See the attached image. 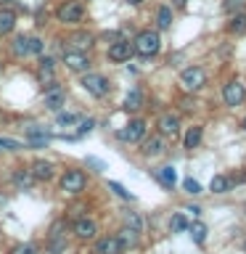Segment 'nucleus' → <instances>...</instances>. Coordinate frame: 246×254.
<instances>
[{
	"mask_svg": "<svg viewBox=\"0 0 246 254\" xmlns=\"http://www.w3.org/2000/svg\"><path fill=\"white\" fill-rule=\"evenodd\" d=\"M135 53L143 56V59H148V56H156L159 53V35L156 32H140L138 37H135Z\"/></svg>",
	"mask_w": 246,
	"mask_h": 254,
	"instance_id": "1",
	"label": "nucleus"
},
{
	"mask_svg": "<svg viewBox=\"0 0 246 254\" xmlns=\"http://www.w3.org/2000/svg\"><path fill=\"white\" fill-rule=\"evenodd\" d=\"M85 183H87V178H85L82 170H66V172H63V178H61V188L66 190V193L77 196V193H82V190H85Z\"/></svg>",
	"mask_w": 246,
	"mask_h": 254,
	"instance_id": "2",
	"label": "nucleus"
},
{
	"mask_svg": "<svg viewBox=\"0 0 246 254\" xmlns=\"http://www.w3.org/2000/svg\"><path fill=\"white\" fill-rule=\"evenodd\" d=\"M204 82H206V74H204V69H198V66H190V69H185V71L180 74V85L185 87L188 93L201 90Z\"/></svg>",
	"mask_w": 246,
	"mask_h": 254,
	"instance_id": "3",
	"label": "nucleus"
},
{
	"mask_svg": "<svg viewBox=\"0 0 246 254\" xmlns=\"http://www.w3.org/2000/svg\"><path fill=\"white\" fill-rule=\"evenodd\" d=\"M82 87L90 95H95V98H103V95L109 93V79L101 77V74H85L82 77Z\"/></svg>",
	"mask_w": 246,
	"mask_h": 254,
	"instance_id": "4",
	"label": "nucleus"
},
{
	"mask_svg": "<svg viewBox=\"0 0 246 254\" xmlns=\"http://www.w3.org/2000/svg\"><path fill=\"white\" fill-rule=\"evenodd\" d=\"M222 98H225L228 106H238V103L246 98V87L238 82V79H233V82H228L222 87Z\"/></svg>",
	"mask_w": 246,
	"mask_h": 254,
	"instance_id": "5",
	"label": "nucleus"
},
{
	"mask_svg": "<svg viewBox=\"0 0 246 254\" xmlns=\"http://www.w3.org/2000/svg\"><path fill=\"white\" fill-rule=\"evenodd\" d=\"M119 138H122V140H130V143L143 140V138H146V122H143V119H132V122L127 125L122 132H119Z\"/></svg>",
	"mask_w": 246,
	"mask_h": 254,
	"instance_id": "6",
	"label": "nucleus"
},
{
	"mask_svg": "<svg viewBox=\"0 0 246 254\" xmlns=\"http://www.w3.org/2000/svg\"><path fill=\"white\" fill-rule=\"evenodd\" d=\"M63 64H66L71 71H87L90 59H87L82 51H66V53H63Z\"/></svg>",
	"mask_w": 246,
	"mask_h": 254,
	"instance_id": "7",
	"label": "nucleus"
},
{
	"mask_svg": "<svg viewBox=\"0 0 246 254\" xmlns=\"http://www.w3.org/2000/svg\"><path fill=\"white\" fill-rule=\"evenodd\" d=\"M82 5L79 3H66V5H61L59 8V21L63 24H77V21H82Z\"/></svg>",
	"mask_w": 246,
	"mask_h": 254,
	"instance_id": "8",
	"label": "nucleus"
},
{
	"mask_svg": "<svg viewBox=\"0 0 246 254\" xmlns=\"http://www.w3.org/2000/svg\"><path fill=\"white\" fill-rule=\"evenodd\" d=\"M132 53H135V45L127 43V40H119V43H114L109 48V59L111 61H127Z\"/></svg>",
	"mask_w": 246,
	"mask_h": 254,
	"instance_id": "9",
	"label": "nucleus"
},
{
	"mask_svg": "<svg viewBox=\"0 0 246 254\" xmlns=\"http://www.w3.org/2000/svg\"><path fill=\"white\" fill-rule=\"evenodd\" d=\"M63 101H66V95H63V90L59 85H48V90H45V106L51 109V111H59L63 106Z\"/></svg>",
	"mask_w": 246,
	"mask_h": 254,
	"instance_id": "10",
	"label": "nucleus"
},
{
	"mask_svg": "<svg viewBox=\"0 0 246 254\" xmlns=\"http://www.w3.org/2000/svg\"><path fill=\"white\" fill-rule=\"evenodd\" d=\"M27 140H29V146L32 148H43V146H48V140H51V138H48V132H45V127H29V130H27Z\"/></svg>",
	"mask_w": 246,
	"mask_h": 254,
	"instance_id": "11",
	"label": "nucleus"
},
{
	"mask_svg": "<svg viewBox=\"0 0 246 254\" xmlns=\"http://www.w3.org/2000/svg\"><path fill=\"white\" fill-rule=\"evenodd\" d=\"M122 252V244H119L117 236H109V238H101L95 244V254H119Z\"/></svg>",
	"mask_w": 246,
	"mask_h": 254,
	"instance_id": "12",
	"label": "nucleus"
},
{
	"mask_svg": "<svg viewBox=\"0 0 246 254\" xmlns=\"http://www.w3.org/2000/svg\"><path fill=\"white\" fill-rule=\"evenodd\" d=\"M74 233L82 238V241H87V238H93L95 233H98V225H95L93 220H77V225H74Z\"/></svg>",
	"mask_w": 246,
	"mask_h": 254,
	"instance_id": "13",
	"label": "nucleus"
},
{
	"mask_svg": "<svg viewBox=\"0 0 246 254\" xmlns=\"http://www.w3.org/2000/svg\"><path fill=\"white\" fill-rule=\"evenodd\" d=\"M32 175H35V180H51L53 178V164L45 162V159H37V162L32 164Z\"/></svg>",
	"mask_w": 246,
	"mask_h": 254,
	"instance_id": "14",
	"label": "nucleus"
},
{
	"mask_svg": "<svg viewBox=\"0 0 246 254\" xmlns=\"http://www.w3.org/2000/svg\"><path fill=\"white\" fill-rule=\"evenodd\" d=\"M159 130H162V135H178V130H180V119L172 117V114H164L162 119H159Z\"/></svg>",
	"mask_w": 246,
	"mask_h": 254,
	"instance_id": "15",
	"label": "nucleus"
},
{
	"mask_svg": "<svg viewBox=\"0 0 246 254\" xmlns=\"http://www.w3.org/2000/svg\"><path fill=\"white\" fill-rule=\"evenodd\" d=\"M13 27H16V13L8 11V8H3V11H0V37L11 35Z\"/></svg>",
	"mask_w": 246,
	"mask_h": 254,
	"instance_id": "16",
	"label": "nucleus"
},
{
	"mask_svg": "<svg viewBox=\"0 0 246 254\" xmlns=\"http://www.w3.org/2000/svg\"><path fill=\"white\" fill-rule=\"evenodd\" d=\"M32 183H35V175H32V170H24V167H21V170L13 172V186H16V188L27 190Z\"/></svg>",
	"mask_w": 246,
	"mask_h": 254,
	"instance_id": "17",
	"label": "nucleus"
},
{
	"mask_svg": "<svg viewBox=\"0 0 246 254\" xmlns=\"http://www.w3.org/2000/svg\"><path fill=\"white\" fill-rule=\"evenodd\" d=\"M162 151H164L162 135H156V138H148L146 143H143V154H146V156H156V154H162Z\"/></svg>",
	"mask_w": 246,
	"mask_h": 254,
	"instance_id": "18",
	"label": "nucleus"
},
{
	"mask_svg": "<svg viewBox=\"0 0 246 254\" xmlns=\"http://www.w3.org/2000/svg\"><path fill=\"white\" fill-rule=\"evenodd\" d=\"M230 186H233V180H228L225 175H214L209 188H212V193H225V190H228Z\"/></svg>",
	"mask_w": 246,
	"mask_h": 254,
	"instance_id": "19",
	"label": "nucleus"
},
{
	"mask_svg": "<svg viewBox=\"0 0 246 254\" xmlns=\"http://www.w3.org/2000/svg\"><path fill=\"white\" fill-rule=\"evenodd\" d=\"M117 238H119V244H122V246H135V244H138V230H132V228H122Z\"/></svg>",
	"mask_w": 246,
	"mask_h": 254,
	"instance_id": "20",
	"label": "nucleus"
},
{
	"mask_svg": "<svg viewBox=\"0 0 246 254\" xmlns=\"http://www.w3.org/2000/svg\"><path fill=\"white\" fill-rule=\"evenodd\" d=\"M201 135H204L201 127H190V130L185 132V140H183V143H185V148H196L198 143H201Z\"/></svg>",
	"mask_w": 246,
	"mask_h": 254,
	"instance_id": "21",
	"label": "nucleus"
},
{
	"mask_svg": "<svg viewBox=\"0 0 246 254\" xmlns=\"http://www.w3.org/2000/svg\"><path fill=\"white\" fill-rule=\"evenodd\" d=\"M188 228H190V225H188V217H185L183 212H178V214L170 220V230H172V233H183V230H188Z\"/></svg>",
	"mask_w": 246,
	"mask_h": 254,
	"instance_id": "22",
	"label": "nucleus"
},
{
	"mask_svg": "<svg viewBox=\"0 0 246 254\" xmlns=\"http://www.w3.org/2000/svg\"><path fill=\"white\" fill-rule=\"evenodd\" d=\"M140 106H143V93L140 90H130V93H127V98H124V109L135 111V109H140Z\"/></svg>",
	"mask_w": 246,
	"mask_h": 254,
	"instance_id": "23",
	"label": "nucleus"
},
{
	"mask_svg": "<svg viewBox=\"0 0 246 254\" xmlns=\"http://www.w3.org/2000/svg\"><path fill=\"white\" fill-rule=\"evenodd\" d=\"M71 45L77 48V51H85V48H90L93 45V35H87V32H79V35H74L69 40Z\"/></svg>",
	"mask_w": 246,
	"mask_h": 254,
	"instance_id": "24",
	"label": "nucleus"
},
{
	"mask_svg": "<svg viewBox=\"0 0 246 254\" xmlns=\"http://www.w3.org/2000/svg\"><path fill=\"white\" fill-rule=\"evenodd\" d=\"M230 32L233 35H244L246 32V13H233V21H230Z\"/></svg>",
	"mask_w": 246,
	"mask_h": 254,
	"instance_id": "25",
	"label": "nucleus"
},
{
	"mask_svg": "<svg viewBox=\"0 0 246 254\" xmlns=\"http://www.w3.org/2000/svg\"><path fill=\"white\" fill-rule=\"evenodd\" d=\"M53 77V59L51 56H43V59H40V79H51Z\"/></svg>",
	"mask_w": 246,
	"mask_h": 254,
	"instance_id": "26",
	"label": "nucleus"
},
{
	"mask_svg": "<svg viewBox=\"0 0 246 254\" xmlns=\"http://www.w3.org/2000/svg\"><path fill=\"white\" fill-rule=\"evenodd\" d=\"M156 24H159L162 29H167V27L172 24V11H170L167 5H162V8H159V13H156Z\"/></svg>",
	"mask_w": 246,
	"mask_h": 254,
	"instance_id": "27",
	"label": "nucleus"
},
{
	"mask_svg": "<svg viewBox=\"0 0 246 254\" xmlns=\"http://www.w3.org/2000/svg\"><path fill=\"white\" fill-rule=\"evenodd\" d=\"M190 236H193L196 244H204L206 241V225L204 222H193V225H190Z\"/></svg>",
	"mask_w": 246,
	"mask_h": 254,
	"instance_id": "28",
	"label": "nucleus"
},
{
	"mask_svg": "<svg viewBox=\"0 0 246 254\" xmlns=\"http://www.w3.org/2000/svg\"><path fill=\"white\" fill-rule=\"evenodd\" d=\"M175 178H178V175H175L172 167H162V170H159V180H162L167 188H172V186H175Z\"/></svg>",
	"mask_w": 246,
	"mask_h": 254,
	"instance_id": "29",
	"label": "nucleus"
},
{
	"mask_svg": "<svg viewBox=\"0 0 246 254\" xmlns=\"http://www.w3.org/2000/svg\"><path fill=\"white\" fill-rule=\"evenodd\" d=\"M222 8H225V13H241L246 8V0H225Z\"/></svg>",
	"mask_w": 246,
	"mask_h": 254,
	"instance_id": "30",
	"label": "nucleus"
},
{
	"mask_svg": "<svg viewBox=\"0 0 246 254\" xmlns=\"http://www.w3.org/2000/svg\"><path fill=\"white\" fill-rule=\"evenodd\" d=\"M13 53H16V56H27V53H29V37H16Z\"/></svg>",
	"mask_w": 246,
	"mask_h": 254,
	"instance_id": "31",
	"label": "nucleus"
},
{
	"mask_svg": "<svg viewBox=\"0 0 246 254\" xmlns=\"http://www.w3.org/2000/svg\"><path fill=\"white\" fill-rule=\"evenodd\" d=\"M124 222H127V228H132V230H143V220H140V214H135V212H127V217H124Z\"/></svg>",
	"mask_w": 246,
	"mask_h": 254,
	"instance_id": "32",
	"label": "nucleus"
},
{
	"mask_svg": "<svg viewBox=\"0 0 246 254\" xmlns=\"http://www.w3.org/2000/svg\"><path fill=\"white\" fill-rule=\"evenodd\" d=\"M183 188H185L188 190V193H201V186H198V183L193 180V178H185V180H183Z\"/></svg>",
	"mask_w": 246,
	"mask_h": 254,
	"instance_id": "33",
	"label": "nucleus"
},
{
	"mask_svg": "<svg viewBox=\"0 0 246 254\" xmlns=\"http://www.w3.org/2000/svg\"><path fill=\"white\" fill-rule=\"evenodd\" d=\"M63 249H66V238H63V236L61 238H51V252L53 254H61Z\"/></svg>",
	"mask_w": 246,
	"mask_h": 254,
	"instance_id": "34",
	"label": "nucleus"
},
{
	"mask_svg": "<svg viewBox=\"0 0 246 254\" xmlns=\"http://www.w3.org/2000/svg\"><path fill=\"white\" fill-rule=\"evenodd\" d=\"M109 188H111V190H114V193H117V196H122V198H132V193H130V190H127L124 186H119V183H114V180H111V183H109Z\"/></svg>",
	"mask_w": 246,
	"mask_h": 254,
	"instance_id": "35",
	"label": "nucleus"
},
{
	"mask_svg": "<svg viewBox=\"0 0 246 254\" xmlns=\"http://www.w3.org/2000/svg\"><path fill=\"white\" fill-rule=\"evenodd\" d=\"M63 230H66V222H63V220L53 222V225H51V238H61V236H63Z\"/></svg>",
	"mask_w": 246,
	"mask_h": 254,
	"instance_id": "36",
	"label": "nucleus"
},
{
	"mask_svg": "<svg viewBox=\"0 0 246 254\" xmlns=\"http://www.w3.org/2000/svg\"><path fill=\"white\" fill-rule=\"evenodd\" d=\"M13 254H37V249L32 244H19V246H13Z\"/></svg>",
	"mask_w": 246,
	"mask_h": 254,
	"instance_id": "37",
	"label": "nucleus"
},
{
	"mask_svg": "<svg viewBox=\"0 0 246 254\" xmlns=\"http://www.w3.org/2000/svg\"><path fill=\"white\" fill-rule=\"evenodd\" d=\"M43 40L40 37H29V53H43Z\"/></svg>",
	"mask_w": 246,
	"mask_h": 254,
	"instance_id": "38",
	"label": "nucleus"
},
{
	"mask_svg": "<svg viewBox=\"0 0 246 254\" xmlns=\"http://www.w3.org/2000/svg\"><path fill=\"white\" fill-rule=\"evenodd\" d=\"M74 114H69V111H59V125H71L74 122Z\"/></svg>",
	"mask_w": 246,
	"mask_h": 254,
	"instance_id": "39",
	"label": "nucleus"
},
{
	"mask_svg": "<svg viewBox=\"0 0 246 254\" xmlns=\"http://www.w3.org/2000/svg\"><path fill=\"white\" fill-rule=\"evenodd\" d=\"M95 127V122L93 119H82V122H79V135H85V132H90Z\"/></svg>",
	"mask_w": 246,
	"mask_h": 254,
	"instance_id": "40",
	"label": "nucleus"
},
{
	"mask_svg": "<svg viewBox=\"0 0 246 254\" xmlns=\"http://www.w3.org/2000/svg\"><path fill=\"white\" fill-rule=\"evenodd\" d=\"M87 164H90V167H95V170H103V162H98V159H87Z\"/></svg>",
	"mask_w": 246,
	"mask_h": 254,
	"instance_id": "41",
	"label": "nucleus"
},
{
	"mask_svg": "<svg viewBox=\"0 0 246 254\" xmlns=\"http://www.w3.org/2000/svg\"><path fill=\"white\" fill-rule=\"evenodd\" d=\"M185 3H188V0H175V5H180V8L185 5Z\"/></svg>",
	"mask_w": 246,
	"mask_h": 254,
	"instance_id": "42",
	"label": "nucleus"
},
{
	"mask_svg": "<svg viewBox=\"0 0 246 254\" xmlns=\"http://www.w3.org/2000/svg\"><path fill=\"white\" fill-rule=\"evenodd\" d=\"M127 3H130V5H140L143 0H127Z\"/></svg>",
	"mask_w": 246,
	"mask_h": 254,
	"instance_id": "43",
	"label": "nucleus"
},
{
	"mask_svg": "<svg viewBox=\"0 0 246 254\" xmlns=\"http://www.w3.org/2000/svg\"><path fill=\"white\" fill-rule=\"evenodd\" d=\"M0 3H11V0H0Z\"/></svg>",
	"mask_w": 246,
	"mask_h": 254,
	"instance_id": "44",
	"label": "nucleus"
},
{
	"mask_svg": "<svg viewBox=\"0 0 246 254\" xmlns=\"http://www.w3.org/2000/svg\"><path fill=\"white\" fill-rule=\"evenodd\" d=\"M244 130H246V119H244Z\"/></svg>",
	"mask_w": 246,
	"mask_h": 254,
	"instance_id": "45",
	"label": "nucleus"
}]
</instances>
